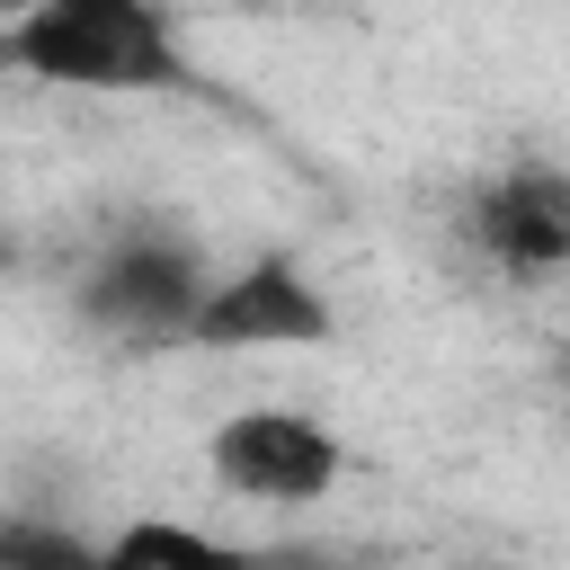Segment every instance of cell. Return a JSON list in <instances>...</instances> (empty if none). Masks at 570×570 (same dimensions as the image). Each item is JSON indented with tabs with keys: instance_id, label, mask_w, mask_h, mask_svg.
<instances>
[{
	"instance_id": "6da1fadb",
	"label": "cell",
	"mask_w": 570,
	"mask_h": 570,
	"mask_svg": "<svg viewBox=\"0 0 570 570\" xmlns=\"http://www.w3.org/2000/svg\"><path fill=\"white\" fill-rule=\"evenodd\" d=\"M0 53L27 80L89 89V98H169V89H196L178 18L160 0H27L0 27Z\"/></svg>"
},
{
	"instance_id": "7a4b0ae2",
	"label": "cell",
	"mask_w": 570,
	"mask_h": 570,
	"mask_svg": "<svg viewBox=\"0 0 570 570\" xmlns=\"http://www.w3.org/2000/svg\"><path fill=\"white\" fill-rule=\"evenodd\" d=\"M205 294H214V258H205V240H196L187 223H169V214H125V223L89 249V267L71 276L80 330H98V338H116V347H187Z\"/></svg>"
},
{
	"instance_id": "3957f363",
	"label": "cell",
	"mask_w": 570,
	"mask_h": 570,
	"mask_svg": "<svg viewBox=\"0 0 570 570\" xmlns=\"http://www.w3.org/2000/svg\"><path fill=\"white\" fill-rule=\"evenodd\" d=\"M330 338H338V312L294 249H249L240 267H214V294L187 330L196 356H285V347H330Z\"/></svg>"
},
{
	"instance_id": "277c9868",
	"label": "cell",
	"mask_w": 570,
	"mask_h": 570,
	"mask_svg": "<svg viewBox=\"0 0 570 570\" xmlns=\"http://www.w3.org/2000/svg\"><path fill=\"white\" fill-rule=\"evenodd\" d=\"M205 463L232 499H258V508H303L321 490H338L347 472V445L312 419V410H285V401H249L232 410L214 436H205Z\"/></svg>"
},
{
	"instance_id": "5b68a950",
	"label": "cell",
	"mask_w": 570,
	"mask_h": 570,
	"mask_svg": "<svg viewBox=\"0 0 570 570\" xmlns=\"http://www.w3.org/2000/svg\"><path fill=\"white\" fill-rule=\"evenodd\" d=\"M472 240L508 267V276H552L570 267V178L525 160L508 178H490L472 196Z\"/></svg>"
},
{
	"instance_id": "8992f818",
	"label": "cell",
	"mask_w": 570,
	"mask_h": 570,
	"mask_svg": "<svg viewBox=\"0 0 570 570\" xmlns=\"http://www.w3.org/2000/svg\"><path fill=\"white\" fill-rule=\"evenodd\" d=\"M98 552H107L116 570H125V561H223V543H214V534H196V525H169V517H142V525L107 534Z\"/></svg>"
},
{
	"instance_id": "52a82bcc",
	"label": "cell",
	"mask_w": 570,
	"mask_h": 570,
	"mask_svg": "<svg viewBox=\"0 0 570 570\" xmlns=\"http://www.w3.org/2000/svg\"><path fill=\"white\" fill-rule=\"evenodd\" d=\"M0 561L9 570H27V561H53V570H71V561H107L98 543H80V534H36V525H0Z\"/></svg>"
}]
</instances>
